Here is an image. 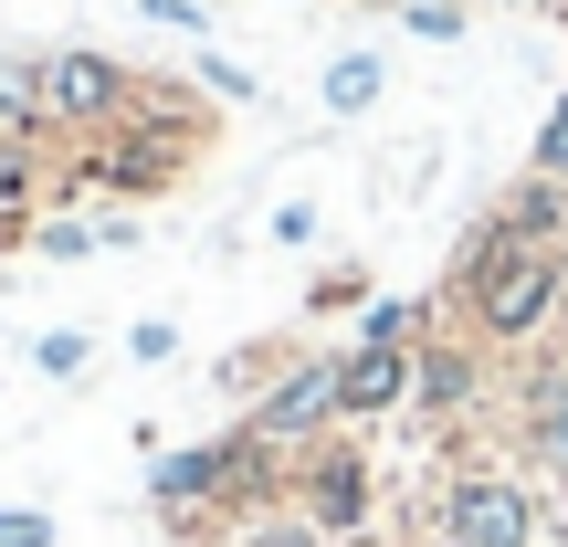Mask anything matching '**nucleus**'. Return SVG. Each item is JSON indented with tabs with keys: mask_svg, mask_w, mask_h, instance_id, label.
Returning a JSON list of instances; mask_svg holds the SVG:
<instances>
[{
	"mask_svg": "<svg viewBox=\"0 0 568 547\" xmlns=\"http://www.w3.org/2000/svg\"><path fill=\"white\" fill-rule=\"evenodd\" d=\"M516 453H527L548 485H568V347L558 337L516 368Z\"/></svg>",
	"mask_w": 568,
	"mask_h": 547,
	"instance_id": "obj_9",
	"label": "nucleus"
},
{
	"mask_svg": "<svg viewBox=\"0 0 568 547\" xmlns=\"http://www.w3.org/2000/svg\"><path fill=\"white\" fill-rule=\"evenodd\" d=\"M443 316L485 358H537L568 316V243H516L495 211H474V232L453 243V274H443Z\"/></svg>",
	"mask_w": 568,
	"mask_h": 547,
	"instance_id": "obj_1",
	"label": "nucleus"
},
{
	"mask_svg": "<svg viewBox=\"0 0 568 547\" xmlns=\"http://www.w3.org/2000/svg\"><path fill=\"white\" fill-rule=\"evenodd\" d=\"M211 148V105L180 95V84H148L138 117H116L105 138H84V159L63 169V190H105V201H159V190L190 180V159Z\"/></svg>",
	"mask_w": 568,
	"mask_h": 547,
	"instance_id": "obj_2",
	"label": "nucleus"
},
{
	"mask_svg": "<svg viewBox=\"0 0 568 547\" xmlns=\"http://www.w3.org/2000/svg\"><path fill=\"white\" fill-rule=\"evenodd\" d=\"M159 32H190V42H211V0H138Z\"/></svg>",
	"mask_w": 568,
	"mask_h": 547,
	"instance_id": "obj_24",
	"label": "nucleus"
},
{
	"mask_svg": "<svg viewBox=\"0 0 568 547\" xmlns=\"http://www.w3.org/2000/svg\"><path fill=\"white\" fill-rule=\"evenodd\" d=\"M295 506L316 516L326 537H368V516H379V464H368V443L358 432H326V443H305L295 453Z\"/></svg>",
	"mask_w": 568,
	"mask_h": 547,
	"instance_id": "obj_6",
	"label": "nucleus"
},
{
	"mask_svg": "<svg viewBox=\"0 0 568 547\" xmlns=\"http://www.w3.org/2000/svg\"><path fill=\"white\" fill-rule=\"evenodd\" d=\"M243 432L274 443V453H305V443H326V432H347L337 422V358H326V347H295V358L243 401Z\"/></svg>",
	"mask_w": 568,
	"mask_h": 547,
	"instance_id": "obj_5",
	"label": "nucleus"
},
{
	"mask_svg": "<svg viewBox=\"0 0 568 547\" xmlns=\"http://www.w3.org/2000/svg\"><path fill=\"white\" fill-rule=\"evenodd\" d=\"M548 547H568V485L548 495Z\"/></svg>",
	"mask_w": 568,
	"mask_h": 547,
	"instance_id": "obj_27",
	"label": "nucleus"
},
{
	"mask_svg": "<svg viewBox=\"0 0 568 547\" xmlns=\"http://www.w3.org/2000/svg\"><path fill=\"white\" fill-rule=\"evenodd\" d=\"M432 547H548V495L506 464H464L432 495Z\"/></svg>",
	"mask_w": 568,
	"mask_h": 547,
	"instance_id": "obj_3",
	"label": "nucleus"
},
{
	"mask_svg": "<svg viewBox=\"0 0 568 547\" xmlns=\"http://www.w3.org/2000/svg\"><path fill=\"white\" fill-rule=\"evenodd\" d=\"M400 32L410 42H464L474 11H464V0H400Z\"/></svg>",
	"mask_w": 568,
	"mask_h": 547,
	"instance_id": "obj_17",
	"label": "nucleus"
},
{
	"mask_svg": "<svg viewBox=\"0 0 568 547\" xmlns=\"http://www.w3.org/2000/svg\"><path fill=\"white\" fill-rule=\"evenodd\" d=\"M190 74H201V95H211V105H253V95H264V84H253V63L211 53V42H201V63H190Z\"/></svg>",
	"mask_w": 568,
	"mask_h": 547,
	"instance_id": "obj_18",
	"label": "nucleus"
},
{
	"mask_svg": "<svg viewBox=\"0 0 568 547\" xmlns=\"http://www.w3.org/2000/svg\"><path fill=\"white\" fill-rule=\"evenodd\" d=\"M389 411H410V347H337V422H389Z\"/></svg>",
	"mask_w": 568,
	"mask_h": 547,
	"instance_id": "obj_10",
	"label": "nucleus"
},
{
	"mask_svg": "<svg viewBox=\"0 0 568 547\" xmlns=\"http://www.w3.org/2000/svg\"><path fill=\"white\" fill-rule=\"evenodd\" d=\"M284 358H295V347H232V358H222V389H232V401H253Z\"/></svg>",
	"mask_w": 568,
	"mask_h": 547,
	"instance_id": "obj_21",
	"label": "nucleus"
},
{
	"mask_svg": "<svg viewBox=\"0 0 568 547\" xmlns=\"http://www.w3.org/2000/svg\"><path fill=\"white\" fill-rule=\"evenodd\" d=\"M232 432H211V443H169L159 464H148V506H159L169 537H222V495H232Z\"/></svg>",
	"mask_w": 568,
	"mask_h": 547,
	"instance_id": "obj_7",
	"label": "nucleus"
},
{
	"mask_svg": "<svg viewBox=\"0 0 568 547\" xmlns=\"http://www.w3.org/2000/svg\"><path fill=\"white\" fill-rule=\"evenodd\" d=\"M358 305H368V274L358 264H326L316 284H305V316H358Z\"/></svg>",
	"mask_w": 568,
	"mask_h": 547,
	"instance_id": "obj_19",
	"label": "nucleus"
},
{
	"mask_svg": "<svg viewBox=\"0 0 568 547\" xmlns=\"http://www.w3.org/2000/svg\"><path fill=\"white\" fill-rule=\"evenodd\" d=\"M0 547H53V516L42 506H0Z\"/></svg>",
	"mask_w": 568,
	"mask_h": 547,
	"instance_id": "obj_26",
	"label": "nucleus"
},
{
	"mask_svg": "<svg viewBox=\"0 0 568 547\" xmlns=\"http://www.w3.org/2000/svg\"><path fill=\"white\" fill-rule=\"evenodd\" d=\"M95 253H138V211H53V222H32V264H95Z\"/></svg>",
	"mask_w": 568,
	"mask_h": 547,
	"instance_id": "obj_11",
	"label": "nucleus"
},
{
	"mask_svg": "<svg viewBox=\"0 0 568 547\" xmlns=\"http://www.w3.org/2000/svg\"><path fill=\"white\" fill-rule=\"evenodd\" d=\"M84 358H95V337H84V326H53V337H32V368H42V379H74Z\"/></svg>",
	"mask_w": 568,
	"mask_h": 547,
	"instance_id": "obj_20",
	"label": "nucleus"
},
{
	"mask_svg": "<svg viewBox=\"0 0 568 547\" xmlns=\"http://www.w3.org/2000/svg\"><path fill=\"white\" fill-rule=\"evenodd\" d=\"M485 389H495V358L464 337V326H432V337L410 347V422L464 432L474 411H485Z\"/></svg>",
	"mask_w": 568,
	"mask_h": 547,
	"instance_id": "obj_8",
	"label": "nucleus"
},
{
	"mask_svg": "<svg viewBox=\"0 0 568 547\" xmlns=\"http://www.w3.org/2000/svg\"><path fill=\"white\" fill-rule=\"evenodd\" d=\"M316 95H326V117H368V105L389 95V63L368 53V42H347V53H337V63L316 74Z\"/></svg>",
	"mask_w": 568,
	"mask_h": 547,
	"instance_id": "obj_14",
	"label": "nucleus"
},
{
	"mask_svg": "<svg viewBox=\"0 0 568 547\" xmlns=\"http://www.w3.org/2000/svg\"><path fill=\"white\" fill-rule=\"evenodd\" d=\"M485 211L516 232V243H568V180H548V169H516Z\"/></svg>",
	"mask_w": 568,
	"mask_h": 547,
	"instance_id": "obj_12",
	"label": "nucleus"
},
{
	"mask_svg": "<svg viewBox=\"0 0 568 547\" xmlns=\"http://www.w3.org/2000/svg\"><path fill=\"white\" fill-rule=\"evenodd\" d=\"M527 169H548V180H568V84H558V105H548V126H537V148H527Z\"/></svg>",
	"mask_w": 568,
	"mask_h": 547,
	"instance_id": "obj_22",
	"label": "nucleus"
},
{
	"mask_svg": "<svg viewBox=\"0 0 568 547\" xmlns=\"http://www.w3.org/2000/svg\"><path fill=\"white\" fill-rule=\"evenodd\" d=\"M443 326V295H368L358 305V347H422Z\"/></svg>",
	"mask_w": 568,
	"mask_h": 547,
	"instance_id": "obj_13",
	"label": "nucleus"
},
{
	"mask_svg": "<svg viewBox=\"0 0 568 547\" xmlns=\"http://www.w3.org/2000/svg\"><path fill=\"white\" fill-rule=\"evenodd\" d=\"M138 95H148V74L138 63H116L105 42H63V53H42V126L53 138H105L116 117H138Z\"/></svg>",
	"mask_w": 568,
	"mask_h": 547,
	"instance_id": "obj_4",
	"label": "nucleus"
},
{
	"mask_svg": "<svg viewBox=\"0 0 568 547\" xmlns=\"http://www.w3.org/2000/svg\"><path fill=\"white\" fill-rule=\"evenodd\" d=\"M232 547H337L316 527V516L295 506V495H284V506H264V516H243V527H232Z\"/></svg>",
	"mask_w": 568,
	"mask_h": 547,
	"instance_id": "obj_16",
	"label": "nucleus"
},
{
	"mask_svg": "<svg viewBox=\"0 0 568 547\" xmlns=\"http://www.w3.org/2000/svg\"><path fill=\"white\" fill-rule=\"evenodd\" d=\"M264 232H274L284 253H305V243H316V201H274V222H264Z\"/></svg>",
	"mask_w": 568,
	"mask_h": 547,
	"instance_id": "obj_25",
	"label": "nucleus"
},
{
	"mask_svg": "<svg viewBox=\"0 0 568 547\" xmlns=\"http://www.w3.org/2000/svg\"><path fill=\"white\" fill-rule=\"evenodd\" d=\"M0 138H53L42 126V53H0Z\"/></svg>",
	"mask_w": 568,
	"mask_h": 547,
	"instance_id": "obj_15",
	"label": "nucleus"
},
{
	"mask_svg": "<svg viewBox=\"0 0 568 547\" xmlns=\"http://www.w3.org/2000/svg\"><path fill=\"white\" fill-rule=\"evenodd\" d=\"M126 358H138V368H169V358H180V326H169V316H138V326H126Z\"/></svg>",
	"mask_w": 568,
	"mask_h": 547,
	"instance_id": "obj_23",
	"label": "nucleus"
}]
</instances>
